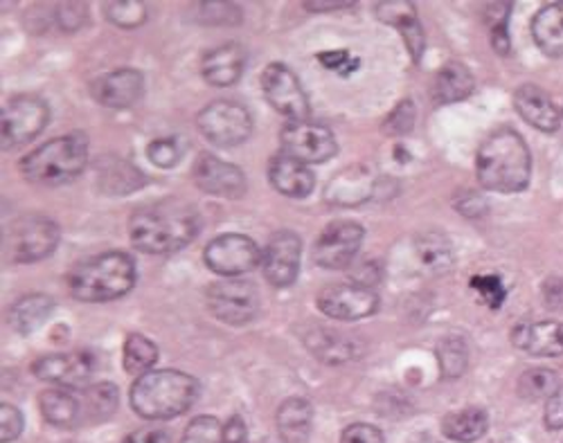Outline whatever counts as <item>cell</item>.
<instances>
[{
	"label": "cell",
	"mask_w": 563,
	"mask_h": 443,
	"mask_svg": "<svg viewBox=\"0 0 563 443\" xmlns=\"http://www.w3.org/2000/svg\"><path fill=\"white\" fill-rule=\"evenodd\" d=\"M88 137L81 131L55 137L21 160V174L32 185L59 187L75 180L88 165Z\"/></svg>",
	"instance_id": "4"
},
{
	"label": "cell",
	"mask_w": 563,
	"mask_h": 443,
	"mask_svg": "<svg viewBox=\"0 0 563 443\" xmlns=\"http://www.w3.org/2000/svg\"><path fill=\"white\" fill-rule=\"evenodd\" d=\"M158 363V347L156 344L140 335V333H131L124 340V350H122V365L129 374H137L145 376L152 372V367Z\"/></svg>",
	"instance_id": "32"
},
{
	"label": "cell",
	"mask_w": 563,
	"mask_h": 443,
	"mask_svg": "<svg viewBox=\"0 0 563 443\" xmlns=\"http://www.w3.org/2000/svg\"><path fill=\"white\" fill-rule=\"evenodd\" d=\"M468 286L478 295L481 302L494 311H498L507 300V288L498 275H476Z\"/></svg>",
	"instance_id": "38"
},
{
	"label": "cell",
	"mask_w": 563,
	"mask_h": 443,
	"mask_svg": "<svg viewBox=\"0 0 563 443\" xmlns=\"http://www.w3.org/2000/svg\"><path fill=\"white\" fill-rule=\"evenodd\" d=\"M478 180L485 189L498 193H516L530 185L532 158L526 140L503 129L492 133L478 149Z\"/></svg>",
	"instance_id": "2"
},
{
	"label": "cell",
	"mask_w": 563,
	"mask_h": 443,
	"mask_svg": "<svg viewBox=\"0 0 563 443\" xmlns=\"http://www.w3.org/2000/svg\"><path fill=\"white\" fill-rule=\"evenodd\" d=\"M415 126V104L410 100H404L384 122V133L386 135H406Z\"/></svg>",
	"instance_id": "43"
},
{
	"label": "cell",
	"mask_w": 563,
	"mask_h": 443,
	"mask_svg": "<svg viewBox=\"0 0 563 443\" xmlns=\"http://www.w3.org/2000/svg\"><path fill=\"white\" fill-rule=\"evenodd\" d=\"M489 430V417L483 408H464L451 412L442 421V432L446 439L457 443H474Z\"/></svg>",
	"instance_id": "29"
},
{
	"label": "cell",
	"mask_w": 563,
	"mask_h": 443,
	"mask_svg": "<svg viewBox=\"0 0 563 443\" xmlns=\"http://www.w3.org/2000/svg\"><path fill=\"white\" fill-rule=\"evenodd\" d=\"M514 107L528 124L543 133H554L561 126V111L554 107L552 97L534 84H526L514 92Z\"/></svg>",
	"instance_id": "21"
},
{
	"label": "cell",
	"mask_w": 563,
	"mask_h": 443,
	"mask_svg": "<svg viewBox=\"0 0 563 443\" xmlns=\"http://www.w3.org/2000/svg\"><path fill=\"white\" fill-rule=\"evenodd\" d=\"M302 259V241L291 230L275 232L262 253V270L268 284L275 288H287L296 281Z\"/></svg>",
	"instance_id": "15"
},
{
	"label": "cell",
	"mask_w": 563,
	"mask_h": 443,
	"mask_svg": "<svg viewBox=\"0 0 563 443\" xmlns=\"http://www.w3.org/2000/svg\"><path fill=\"white\" fill-rule=\"evenodd\" d=\"M53 309H55V302L51 295L45 292L23 295V298L16 300L10 309V326L21 335L34 333L45 324V320L51 318Z\"/></svg>",
	"instance_id": "26"
},
{
	"label": "cell",
	"mask_w": 563,
	"mask_h": 443,
	"mask_svg": "<svg viewBox=\"0 0 563 443\" xmlns=\"http://www.w3.org/2000/svg\"><path fill=\"white\" fill-rule=\"evenodd\" d=\"M59 228L55 221L30 214L12 223L8 230V253L16 264H32L51 257L59 245Z\"/></svg>",
	"instance_id": "6"
},
{
	"label": "cell",
	"mask_w": 563,
	"mask_h": 443,
	"mask_svg": "<svg viewBox=\"0 0 563 443\" xmlns=\"http://www.w3.org/2000/svg\"><path fill=\"white\" fill-rule=\"evenodd\" d=\"M32 374L38 380L59 385L64 389H79L92 374V361L84 352L43 356L32 365Z\"/></svg>",
	"instance_id": "18"
},
{
	"label": "cell",
	"mask_w": 563,
	"mask_h": 443,
	"mask_svg": "<svg viewBox=\"0 0 563 443\" xmlns=\"http://www.w3.org/2000/svg\"><path fill=\"white\" fill-rule=\"evenodd\" d=\"M122 443H172V439L163 428H140L131 432Z\"/></svg>",
	"instance_id": "52"
},
{
	"label": "cell",
	"mask_w": 563,
	"mask_h": 443,
	"mask_svg": "<svg viewBox=\"0 0 563 443\" xmlns=\"http://www.w3.org/2000/svg\"><path fill=\"white\" fill-rule=\"evenodd\" d=\"M262 90L271 107L289 118V122H307L309 100L298 77L282 64H271L262 73Z\"/></svg>",
	"instance_id": "14"
},
{
	"label": "cell",
	"mask_w": 563,
	"mask_h": 443,
	"mask_svg": "<svg viewBox=\"0 0 563 443\" xmlns=\"http://www.w3.org/2000/svg\"><path fill=\"white\" fill-rule=\"evenodd\" d=\"M397 30L401 32V36H404V41H406V45H408V53H410L412 62L419 64L421 55H424V30H421L417 16L410 19V21H406V23L399 25Z\"/></svg>",
	"instance_id": "45"
},
{
	"label": "cell",
	"mask_w": 563,
	"mask_h": 443,
	"mask_svg": "<svg viewBox=\"0 0 563 443\" xmlns=\"http://www.w3.org/2000/svg\"><path fill=\"white\" fill-rule=\"evenodd\" d=\"M145 182V176H140L131 165L115 163L100 169V185L111 193H129L135 191Z\"/></svg>",
	"instance_id": "36"
},
{
	"label": "cell",
	"mask_w": 563,
	"mask_h": 443,
	"mask_svg": "<svg viewBox=\"0 0 563 443\" xmlns=\"http://www.w3.org/2000/svg\"><path fill=\"white\" fill-rule=\"evenodd\" d=\"M455 210L462 212L468 219H476L487 212V203L483 201V196L476 191H460L455 196Z\"/></svg>",
	"instance_id": "50"
},
{
	"label": "cell",
	"mask_w": 563,
	"mask_h": 443,
	"mask_svg": "<svg viewBox=\"0 0 563 443\" xmlns=\"http://www.w3.org/2000/svg\"><path fill=\"white\" fill-rule=\"evenodd\" d=\"M223 425L214 417H197L185 428L180 443H221Z\"/></svg>",
	"instance_id": "39"
},
{
	"label": "cell",
	"mask_w": 563,
	"mask_h": 443,
	"mask_svg": "<svg viewBox=\"0 0 563 443\" xmlns=\"http://www.w3.org/2000/svg\"><path fill=\"white\" fill-rule=\"evenodd\" d=\"M419 266L431 275H444L453 266V248L442 232L421 234L415 243Z\"/></svg>",
	"instance_id": "30"
},
{
	"label": "cell",
	"mask_w": 563,
	"mask_h": 443,
	"mask_svg": "<svg viewBox=\"0 0 563 443\" xmlns=\"http://www.w3.org/2000/svg\"><path fill=\"white\" fill-rule=\"evenodd\" d=\"M313 410L307 399H287L277 410V430L285 443H309Z\"/></svg>",
	"instance_id": "27"
},
{
	"label": "cell",
	"mask_w": 563,
	"mask_h": 443,
	"mask_svg": "<svg viewBox=\"0 0 563 443\" xmlns=\"http://www.w3.org/2000/svg\"><path fill=\"white\" fill-rule=\"evenodd\" d=\"M120 394L113 383H98L86 391V410L84 414L90 421H104L118 410Z\"/></svg>",
	"instance_id": "34"
},
{
	"label": "cell",
	"mask_w": 563,
	"mask_h": 443,
	"mask_svg": "<svg viewBox=\"0 0 563 443\" xmlns=\"http://www.w3.org/2000/svg\"><path fill=\"white\" fill-rule=\"evenodd\" d=\"M147 158L152 160V165H156L161 169H172L180 160V146H178V142L174 137L154 140L147 146Z\"/></svg>",
	"instance_id": "41"
},
{
	"label": "cell",
	"mask_w": 563,
	"mask_h": 443,
	"mask_svg": "<svg viewBox=\"0 0 563 443\" xmlns=\"http://www.w3.org/2000/svg\"><path fill=\"white\" fill-rule=\"evenodd\" d=\"M318 62H320L324 68H330V70H339L343 77H350V75H352V73H354L358 66H361V62H358V59H352L347 51L322 53V55H318Z\"/></svg>",
	"instance_id": "49"
},
{
	"label": "cell",
	"mask_w": 563,
	"mask_h": 443,
	"mask_svg": "<svg viewBox=\"0 0 563 443\" xmlns=\"http://www.w3.org/2000/svg\"><path fill=\"white\" fill-rule=\"evenodd\" d=\"M208 307L223 324L244 326L260 311V290L244 279H223L208 288Z\"/></svg>",
	"instance_id": "9"
},
{
	"label": "cell",
	"mask_w": 563,
	"mask_h": 443,
	"mask_svg": "<svg viewBox=\"0 0 563 443\" xmlns=\"http://www.w3.org/2000/svg\"><path fill=\"white\" fill-rule=\"evenodd\" d=\"M197 19L206 25H238L242 23V10L234 3H199Z\"/></svg>",
	"instance_id": "40"
},
{
	"label": "cell",
	"mask_w": 563,
	"mask_h": 443,
	"mask_svg": "<svg viewBox=\"0 0 563 443\" xmlns=\"http://www.w3.org/2000/svg\"><path fill=\"white\" fill-rule=\"evenodd\" d=\"M104 16L115 27H137L143 25L147 19L145 3H137V0H115V3L104 5Z\"/></svg>",
	"instance_id": "37"
},
{
	"label": "cell",
	"mask_w": 563,
	"mask_h": 443,
	"mask_svg": "<svg viewBox=\"0 0 563 443\" xmlns=\"http://www.w3.org/2000/svg\"><path fill=\"white\" fill-rule=\"evenodd\" d=\"M90 92L107 109H129L145 92V77L133 68L113 70L90 84Z\"/></svg>",
	"instance_id": "17"
},
{
	"label": "cell",
	"mask_w": 563,
	"mask_h": 443,
	"mask_svg": "<svg viewBox=\"0 0 563 443\" xmlns=\"http://www.w3.org/2000/svg\"><path fill=\"white\" fill-rule=\"evenodd\" d=\"M516 350L530 356L554 358L563 354V322H532L519 324L511 331Z\"/></svg>",
	"instance_id": "20"
},
{
	"label": "cell",
	"mask_w": 563,
	"mask_h": 443,
	"mask_svg": "<svg viewBox=\"0 0 563 443\" xmlns=\"http://www.w3.org/2000/svg\"><path fill=\"white\" fill-rule=\"evenodd\" d=\"M285 156H291L305 165H320L336 156L334 133L313 122H289L279 135Z\"/></svg>",
	"instance_id": "10"
},
{
	"label": "cell",
	"mask_w": 563,
	"mask_h": 443,
	"mask_svg": "<svg viewBox=\"0 0 563 443\" xmlns=\"http://www.w3.org/2000/svg\"><path fill=\"white\" fill-rule=\"evenodd\" d=\"M350 275H352V284L372 290L382 281V266L377 264V259H361L358 264H352Z\"/></svg>",
	"instance_id": "46"
},
{
	"label": "cell",
	"mask_w": 563,
	"mask_h": 443,
	"mask_svg": "<svg viewBox=\"0 0 563 443\" xmlns=\"http://www.w3.org/2000/svg\"><path fill=\"white\" fill-rule=\"evenodd\" d=\"M363 236L365 230L354 221L330 223L313 245V262L327 270L350 268L356 262Z\"/></svg>",
	"instance_id": "12"
},
{
	"label": "cell",
	"mask_w": 563,
	"mask_h": 443,
	"mask_svg": "<svg viewBox=\"0 0 563 443\" xmlns=\"http://www.w3.org/2000/svg\"><path fill=\"white\" fill-rule=\"evenodd\" d=\"M545 425H548V430L563 428V387L556 389V394L545 406Z\"/></svg>",
	"instance_id": "51"
},
{
	"label": "cell",
	"mask_w": 563,
	"mask_h": 443,
	"mask_svg": "<svg viewBox=\"0 0 563 443\" xmlns=\"http://www.w3.org/2000/svg\"><path fill=\"white\" fill-rule=\"evenodd\" d=\"M57 23L64 30H77L88 19V8L84 3H62L57 5Z\"/></svg>",
	"instance_id": "48"
},
{
	"label": "cell",
	"mask_w": 563,
	"mask_h": 443,
	"mask_svg": "<svg viewBox=\"0 0 563 443\" xmlns=\"http://www.w3.org/2000/svg\"><path fill=\"white\" fill-rule=\"evenodd\" d=\"M476 79L464 64L460 62H446L433 81V97L438 104H453L466 100L474 92Z\"/></svg>",
	"instance_id": "25"
},
{
	"label": "cell",
	"mask_w": 563,
	"mask_h": 443,
	"mask_svg": "<svg viewBox=\"0 0 563 443\" xmlns=\"http://www.w3.org/2000/svg\"><path fill=\"white\" fill-rule=\"evenodd\" d=\"M438 361H440V369L444 378H457L464 374L466 365H468V352L466 344L462 337L457 335H449L438 344Z\"/></svg>",
	"instance_id": "35"
},
{
	"label": "cell",
	"mask_w": 563,
	"mask_h": 443,
	"mask_svg": "<svg viewBox=\"0 0 563 443\" xmlns=\"http://www.w3.org/2000/svg\"><path fill=\"white\" fill-rule=\"evenodd\" d=\"M23 414L19 408L10 406V403H3L0 406V441L3 443H10V441H16L23 432Z\"/></svg>",
	"instance_id": "44"
},
{
	"label": "cell",
	"mask_w": 563,
	"mask_h": 443,
	"mask_svg": "<svg viewBox=\"0 0 563 443\" xmlns=\"http://www.w3.org/2000/svg\"><path fill=\"white\" fill-rule=\"evenodd\" d=\"M199 399V380L178 369H152L137 376L129 391L131 408L137 417L165 421L185 414Z\"/></svg>",
	"instance_id": "3"
},
{
	"label": "cell",
	"mask_w": 563,
	"mask_h": 443,
	"mask_svg": "<svg viewBox=\"0 0 563 443\" xmlns=\"http://www.w3.org/2000/svg\"><path fill=\"white\" fill-rule=\"evenodd\" d=\"M268 180L279 193L289 196V199H307L316 185L311 169L305 163L285 154L275 156L268 163Z\"/></svg>",
	"instance_id": "23"
},
{
	"label": "cell",
	"mask_w": 563,
	"mask_h": 443,
	"mask_svg": "<svg viewBox=\"0 0 563 443\" xmlns=\"http://www.w3.org/2000/svg\"><path fill=\"white\" fill-rule=\"evenodd\" d=\"M307 347L311 354H316L322 363L341 365L358 356V344L350 335H343L334 329H316L307 335Z\"/></svg>",
	"instance_id": "24"
},
{
	"label": "cell",
	"mask_w": 563,
	"mask_h": 443,
	"mask_svg": "<svg viewBox=\"0 0 563 443\" xmlns=\"http://www.w3.org/2000/svg\"><path fill=\"white\" fill-rule=\"evenodd\" d=\"M374 14H377L379 21H384L386 25H393V27H399L406 21L417 16L415 5L406 3V0H386V3L374 5Z\"/></svg>",
	"instance_id": "42"
},
{
	"label": "cell",
	"mask_w": 563,
	"mask_h": 443,
	"mask_svg": "<svg viewBox=\"0 0 563 443\" xmlns=\"http://www.w3.org/2000/svg\"><path fill=\"white\" fill-rule=\"evenodd\" d=\"M197 187L219 199H242L246 193V176L238 165H230L214 154H201L195 163Z\"/></svg>",
	"instance_id": "16"
},
{
	"label": "cell",
	"mask_w": 563,
	"mask_h": 443,
	"mask_svg": "<svg viewBox=\"0 0 563 443\" xmlns=\"http://www.w3.org/2000/svg\"><path fill=\"white\" fill-rule=\"evenodd\" d=\"M341 443H386V439L377 425L352 423L343 430Z\"/></svg>",
	"instance_id": "47"
},
{
	"label": "cell",
	"mask_w": 563,
	"mask_h": 443,
	"mask_svg": "<svg viewBox=\"0 0 563 443\" xmlns=\"http://www.w3.org/2000/svg\"><path fill=\"white\" fill-rule=\"evenodd\" d=\"M197 126L203 133V137L214 146L232 149V146H240L251 137L253 118L242 104L219 100L208 104L197 115Z\"/></svg>",
	"instance_id": "8"
},
{
	"label": "cell",
	"mask_w": 563,
	"mask_h": 443,
	"mask_svg": "<svg viewBox=\"0 0 563 443\" xmlns=\"http://www.w3.org/2000/svg\"><path fill=\"white\" fill-rule=\"evenodd\" d=\"M221 443H249V428L242 417H232L223 425V441Z\"/></svg>",
	"instance_id": "53"
},
{
	"label": "cell",
	"mask_w": 563,
	"mask_h": 443,
	"mask_svg": "<svg viewBox=\"0 0 563 443\" xmlns=\"http://www.w3.org/2000/svg\"><path fill=\"white\" fill-rule=\"evenodd\" d=\"M51 120V109L41 97L21 95L10 100L0 115V142L3 149L12 152L32 142Z\"/></svg>",
	"instance_id": "7"
},
{
	"label": "cell",
	"mask_w": 563,
	"mask_h": 443,
	"mask_svg": "<svg viewBox=\"0 0 563 443\" xmlns=\"http://www.w3.org/2000/svg\"><path fill=\"white\" fill-rule=\"evenodd\" d=\"M244 62L246 53L240 43H223L214 51H210L203 62H201V75L206 77L208 84L225 88L238 84L242 73H244Z\"/></svg>",
	"instance_id": "22"
},
{
	"label": "cell",
	"mask_w": 563,
	"mask_h": 443,
	"mask_svg": "<svg viewBox=\"0 0 563 443\" xmlns=\"http://www.w3.org/2000/svg\"><path fill=\"white\" fill-rule=\"evenodd\" d=\"M354 0H332V3H322V0H307L302 3L305 10L309 12H332V10H343V8H354Z\"/></svg>",
	"instance_id": "54"
},
{
	"label": "cell",
	"mask_w": 563,
	"mask_h": 443,
	"mask_svg": "<svg viewBox=\"0 0 563 443\" xmlns=\"http://www.w3.org/2000/svg\"><path fill=\"white\" fill-rule=\"evenodd\" d=\"M208 268L221 277H238L251 273L262 264V253L257 243L244 234H221L208 243L203 253Z\"/></svg>",
	"instance_id": "11"
},
{
	"label": "cell",
	"mask_w": 563,
	"mask_h": 443,
	"mask_svg": "<svg viewBox=\"0 0 563 443\" xmlns=\"http://www.w3.org/2000/svg\"><path fill=\"white\" fill-rule=\"evenodd\" d=\"M38 408L43 419L57 425V428H70L81 417V408L75 401V397L66 389H45L38 397Z\"/></svg>",
	"instance_id": "31"
},
{
	"label": "cell",
	"mask_w": 563,
	"mask_h": 443,
	"mask_svg": "<svg viewBox=\"0 0 563 443\" xmlns=\"http://www.w3.org/2000/svg\"><path fill=\"white\" fill-rule=\"evenodd\" d=\"M318 309L332 320L356 322L377 313L379 295L356 284H332L318 292Z\"/></svg>",
	"instance_id": "13"
},
{
	"label": "cell",
	"mask_w": 563,
	"mask_h": 443,
	"mask_svg": "<svg viewBox=\"0 0 563 443\" xmlns=\"http://www.w3.org/2000/svg\"><path fill=\"white\" fill-rule=\"evenodd\" d=\"M135 284V262L126 253H104L81 262L68 275V288L79 302H111Z\"/></svg>",
	"instance_id": "5"
},
{
	"label": "cell",
	"mask_w": 563,
	"mask_h": 443,
	"mask_svg": "<svg viewBox=\"0 0 563 443\" xmlns=\"http://www.w3.org/2000/svg\"><path fill=\"white\" fill-rule=\"evenodd\" d=\"M199 234L197 210L178 199L140 208L129 219V239L140 253L172 255Z\"/></svg>",
	"instance_id": "1"
},
{
	"label": "cell",
	"mask_w": 563,
	"mask_h": 443,
	"mask_svg": "<svg viewBox=\"0 0 563 443\" xmlns=\"http://www.w3.org/2000/svg\"><path fill=\"white\" fill-rule=\"evenodd\" d=\"M377 191L379 178H374L367 167H350L327 185L324 199L339 208H354L369 199H377Z\"/></svg>",
	"instance_id": "19"
},
{
	"label": "cell",
	"mask_w": 563,
	"mask_h": 443,
	"mask_svg": "<svg viewBox=\"0 0 563 443\" xmlns=\"http://www.w3.org/2000/svg\"><path fill=\"white\" fill-rule=\"evenodd\" d=\"M492 43H494L498 55H507V53H509V32H507V23L492 27Z\"/></svg>",
	"instance_id": "55"
},
{
	"label": "cell",
	"mask_w": 563,
	"mask_h": 443,
	"mask_svg": "<svg viewBox=\"0 0 563 443\" xmlns=\"http://www.w3.org/2000/svg\"><path fill=\"white\" fill-rule=\"evenodd\" d=\"M559 376L552 369H528L519 378V397L526 401H543L552 399L559 389Z\"/></svg>",
	"instance_id": "33"
},
{
	"label": "cell",
	"mask_w": 563,
	"mask_h": 443,
	"mask_svg": "<svg viewBox=\"0 0 563 443\" xmlns=\"http://www.w3.org/2000/svg\"><path fill=\"white\" fill-rule=\"evenodd\" d=\"M532 36L548 57H563V3H550L537 12Z\"/></svg>",
	"instance_id": "28"
}]
</instances>
